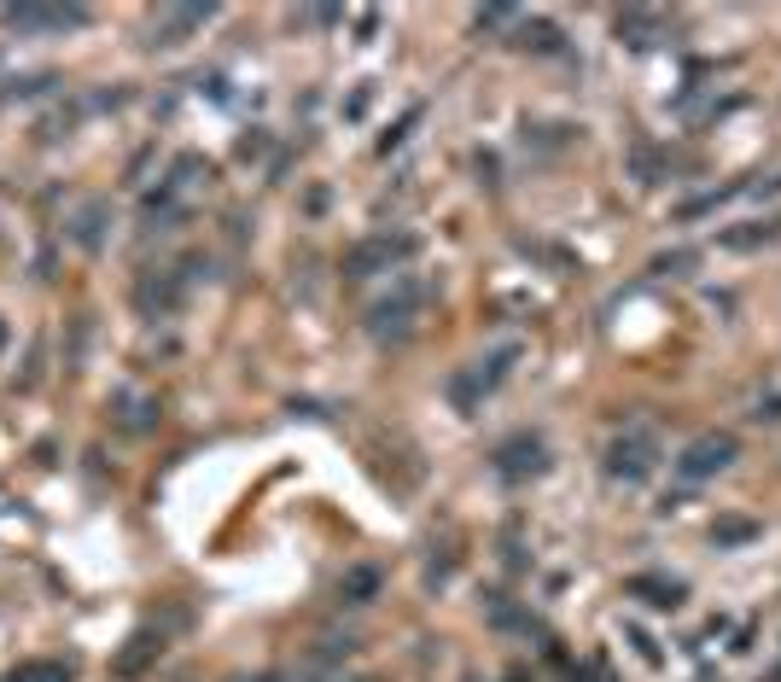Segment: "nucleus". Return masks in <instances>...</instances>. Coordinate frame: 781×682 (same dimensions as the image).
Returning a JSON list of instances; mask_svg holds the SVG:
<instances>
[{
	"instance_id": "nucleus-4",
	"label": "nucleus",
	"mask_w": 781,
	"mask_h": 682,
	"mask_svg": "<svg viewBox=\"0 0 781 682\" xmlns=\"http://www.w3.org/2000/svg\"><path fill=\"white\" fill-rule=\"evenodd\" d=\"M537 467H543V444H537V438H531V444L519 438V444H508V449H502V473H508V478H519V473H537Z\"/></svg>"
},
{
	"instance_id": "nucleus-1",
	"label": "nucleus",
	"mask_w": 781,
	"mask_h": 682,
	"mask_svg": "<svg viewBox=\"0 0 781 682\" xmlns=\"http://www.w3.org/2000/svg\"><path fill=\"white\" fill-rule=\"evenodd\" d=\"M729 461H735V438H729V432H706V438H694V444L677 455V478L700 484V478L723 473Z\"/></svg>"
},
{
	"instance_id": "nucleus-5",
	"label": "nucleus",
	"mask_w": 781,
	"mask_h": 682,
	"mask_svg": "<svg viewBox=\"0 0 781 682\" xmlns=\"http://www.w3.org/2000/svg\"><path fill=\"white\" fill-rule=\"evenodd\" d=\"M339 595H344V601H350V607H362V601H374V595H379V572H374V566H356V572H344Z\"/></svg>"
},
{
	"instance_id": "nucleus-6",
	"label": "nucleus",
	"mask_w": 781,
	"mask_h": 682,
	"mask_svg": "<svg viewBox=\"0 0 781 682\" xmlns=\"http://www.w3.org/2000/svg\"><path fill=\"white\" fill-rule=\"evenodd\" d=\"M630 595H653V607H677V601H682V583H665V578H630Z\"/></svg>"
},
{
	"instance_id": "nucleus-3",
	"label": "nucleus",
	"mask_w": 781,
	"mask_h": 682,
	"mask_svg": "<svg viewBox=\"0 0 781 682\" xmlns=\"http://www.w3.org/2000/svg\"><path fill=\"white\" fill-rule=\"evenodd\" d=\"M607 473L612 478H647L653 473V444L647 438H624V444H612V455H607Z\"/></svg>"
},
{
	"instance_id": "nucleus-2",
	"label": "nucleus",
	"mask_w": 781,
	"mask_h": 682,
	"mask_svg": "<svg viewBox=\"0 0 781 682\" xmlns=\"http://www.w3.org/2000/svg\"><path fill=\"white\" fill-rule=\"evenodd\" d=\"M88 12H76V6H12L6 12V24L12 30H70V24H82Z\"/></svg>"
},
{
	"instance_id": "nucleus-7",
	"label": "nucleus",
	"mask_w": 781,
	"mask_h": 682,
	"mask_svg": "<svg viewBox=\"0 0 781 682\" xmlns=\"http://www.w3.org/2000/svg\"><path fill=\"white\" fill-rule=\"evenodd\" d=\"M6 682H70L65 665H24V671H12Z\"/></svg>"
}]
</instances>
